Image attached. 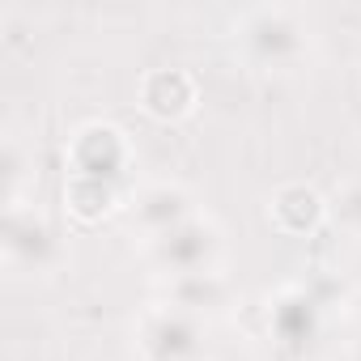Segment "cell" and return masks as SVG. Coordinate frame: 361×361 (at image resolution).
<instances>
[{
	"mask_svg": "<svg viewBox=\"0 0 361 361\" xmlns=\"http://www.w3.org/2000/svg\"><path fill=\"white\" fill-rule=\"evenodd\" d=\"M140 94L153 115H183L192 106V81L183 73H149Z\"/></svg>",
	"mask_w": 361,
	"mask_h": 361,
	"instance_id": "obj_1",
	"label": "cell"
}]
</instances>
